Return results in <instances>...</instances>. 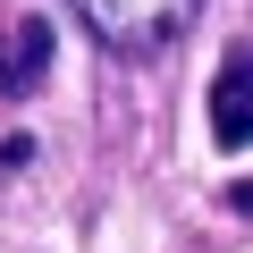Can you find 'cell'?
Returning a JSON list of instances; mask_svg holds the SVG:
<instances>
[{
  "label": "cell",
  "mask_w": 253,
  "mask_h": 253,
  "mask_svg": "<svg viewBox=\"0 0 253 253\" xmlns=\"http://www.w3.org/2000/svg\"><path fill=\"white\" fill-rule=\"evenodd\" d=\"M101 51H169L203 0H68Z\"/></svg>",
  "instance_id": "cell-1"
},
{
  "label": "cell",
  "mask_w": 253,
  "mask_h": 253,
  "mask_svg": "<svg viewBox=\"0 0 253 253\" xmlns=\"http://www.w3.org/2000/svg\"><path fill=\"white\" fill-rule=\"evenodd\" d=\"M51 51H59V34L34 9H9L0 17V93H34L51 76Z\"/></svg>",
  "instance_id": "cell-2"
},
{
  "label": "cell",
  "mask_w": 253,
  "mask_h": 253,
  "mask_svg": "<svg viewBox=\"0 0 253 253\" xmlns=\"http://www.w3.org/2000/svg\"><path fill=\"white\" fill-rule=\"evenodd\" d=\"M211 144L219 152H245L253 144V42L228 51V68L211 76Z\"/></svg>",
  "instance_id": "cell-3"
},
{
  "label": "cell",
  "mask_w": 253,
  "mask_h": 253,
  "mask_svg": "<svg viewBox=\"0 0 253 253\" xmlns=\"http://www.w3.org/2000/svg\"><path fill=\"white\" fill-rule=\"evenodd\" d=\"M228 211H245V219H253V177H236V186H228Z\"/></svg>",
  "instance_id": "cell-4"
}]
</instances>
